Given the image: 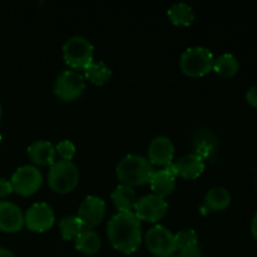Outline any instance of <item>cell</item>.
Segmentation results:
<instances>
[{
  "label": "cell",
  "mask_w": 257,
  "mask_h": 257,
  "mask_svg": "<svg viewBox=\"0 0 257 257\" xmlns=\"http://www.w3.org/2000/svg\"><path fill=\"white\" fill-rule=\"evenodd\" d=\"M110 243L118 251L132 253L142 242V226L133 211H119L110 217L107 226Z\"/></svg>",
  "instance_id": "1"
},
{
  "label": "cell",
  "mask_w": 257,
  "mask_h": 257,
  "mask_svg": "<svg viewBox=\"0 0 257 257\" xmlns=\"http://www.w3.org/2000/svg\"><path fill=\"white\" fill-rule=\"evenodd\" d=\"M115 172L123 185L132 187V186H141L150 182L155 168L148 158L131 153L119 161Z\"/></svg>",
  "instance_id": "2"
},
{
  "label": "cell",
  "mask_w": 257,
  "mask_h": 257,
  "mask_svg": "<svg viewBox=\"0 0 257 257\" xmlns=\"http://www.w3.org/2000/svg\"><path fill=\"white\" fill-rule=\"evenodd\" d=\"M93 54V44L83 35H73L63 44V57L72 69H85L94 60Z\"/></svg>",
  "instance_id": "3"
},
{
  "label": "cell",
  "mask_w": 257,
  "mask_h": 257,
  "mask_svg": "<svg viewBox=\"0 0 257 257\" xmlns=\"http://www.w3.org/2000/svg\"><path fill=\"white\" fill-rule=\"evenodd\" d=\"M79 182V171L73 161L58 160L50 166L48 173V183L53 191L67 193L74 190Z\"/></svg>",
  "instance_id": "4"
},
{
  "label": "cell",
  "mask_w": 257,
  "mask_h": 257,
  "mask_svg": "<svg viewBox=\"0 0 257 257\" xmlns=\"http://www.w3.org/2000/svg\"><path fill=\"white\" fill-rule=\"evenodd\" d=\"M212 52L206 47H191L187 48L181 54L180 67L185 74L190 77H201L210 72L213 68Z\"/></svg>",
  "instance_id": "5"
},
{
  "label": "cell",
  "mask_w": 257,
  "mask_h": 257,
  "mask_svg": "<svg viewBox=\"0 0 257 257\" xmlns=\"http://www.w3.org/2000/svg\"><path fill=\"white\" fill-rule=\"evenodd\" d=\"M84 88V77L75 69L62 70L54 82L55 95L64 102H72L79 98Z\"/></svg>",
  "instance_id": "6"
},
{
  "label": "cell",
  "mask_w": 257,
  "mask_h": 257,
  "mask_svg": "<svg viewBox=\"0 0 257 257\" xmlns=\"http://www.w3.org/2000/svg\"><path fill=\"white\" fill-rule=\"evenodd\" d=\"M146 245L151 252L158 257H170L177 251L175 235L163 225H156L147 231Z\"/></svg>",
  "instance_id": "7"
},
{
  "label": "cell",
  "mask_w": 257,
  "mask_h": 257,
  "mask_svg": "<svg viewBox=\"0 0 257 257\" xmlns=\"http://www.w3.org/2000/svg\"><path fill=\"white\" fill-rule=\"evenodd\" d=\"M10 182L13 191L22 196H30L42 186L43 175L35 166L24 165L15 170Z\"/></svg>",
  "instance_id": "8"
},
{
  "label": "cell",
  "mask_w": 257,
  "mask_h": 257,
  "mask_svg": "<svg viewBox=\"0 0 257 257\" xmlns=\"http://www.w3.org/2000/svg\"><path fill=\"white\" fill-rule=\"evenodd\" d=\"M167 201L165 197L151 193V195L142 196L138 198L136 202L133 212L138 218L143 221H150V222H156L161 220L167 212Z\"/></svg>",
  "instance_id": "9"
},
{
  "label": "cell",
  "mask_w": 257,
  "mask_h": 257,
  "mask_svg": "<svg viewBox=\"0 0 257 257\" xmlns=\"http://www.w3.org/2000/svg\"><path fill=\"white\" fill-rule=\"evenodd\" d=\"M54 220V211L45 202L34 203L28 208L24 215V223L30 231L34 232H43L50 228Z\"/></svg>",
  "instance_id": "10"
},
{
  "label": "cell",
  "mask_w": 257,
  "mask_h": 257,
  "mask_svg": "<svg viewBox=\"0 0 257 257\" xmlns=\"http://www.w3.org/2000/svg\"><path fill=\"white\" fill-rule=\"evenodd\" d=\"M105 215V202L98 196H87L78 208V218L83 226L92 228L102 222Z\"/></svg>",
  "instance_id": "11"
},
{
  "label": "cell",
  "mask_w": 257,
  "mask_h": 257,
  "mask_svg": "<svg viewBox=\"0 0 257 257\" xmlns=\"http://www.w3.org/2000/svg\"><path fill=\"white\" fill-rule=\"evenodd\" d=\"M175 156V146L166 136H157L148 146V157L152 165L170 166Z\"/></svg>",
  "instance_id": "12"
},
{
  "label": "cell",
  "mask_w": 257,
  "mask_h": 257,
  "mask_svg": "<svg viewBox=\"0 0 257 257\" xmlns=\"http://www.w3.org/2000/svg\"><path fill=\"white\" fill-rule=\"evenodd\" d=\"M24 225L22 208L10 201H0V231L18 232Z\"/></svg>",
  "instance_id": "13"
},
{
  "label": "cell",
  "mask_w": 257,
  "mask_h": 257,
  "mask_svg": "<svg viewBox=\"0 0 257 257\" xmlns=\"http://www.w3.org/2000/svg\"><path fill=\"white\" fill-rule=\"evenodd\" d=\"M170 167L172 168L176 176L180 175L183 178L191 180V178L198 177L203 172L205 161H203V157H201L197 153H187V155L181 156L173 163H171Z\"/></svg>",
  "instance_id": "14"
},
{
  "label": "cell",
  "mask_w": 257,
  "mask_h": 257,
  "mask_svg": "<svg viewBox=\"0 0 257 257\" xmlns=\"http://www.w3.org/2000/svg\"><path fill=\"white\" fill-rule=\"evenodd\" d=\"M28 156L35 165L40 166H52L57 161L55 160L57 157L55 147L45 140H38L30 143L28 147Z\"/></svg>",
  "instance_id": "15"
},
{
  "label": "cell",
  "mask_w": 257,
  "mask_h": 257,
  "mask_svg": "<svg viewBox=\"0 0 257 257\" xmlns=\"http://www.w3.org/2000/svg\"><path fill=\"white\" fill-rule=\"evenodd\" d=\"M151 188L153 190L155 195L165 197L170 195L176 187V173L173 172L172 168L167 166L162 170L155 171L150 180Z\"/></svg>",
  "instance_id": "16"
},
{
  "label": "cell",
  "mask_w": 257,
  "mask_h": 257,
  "mask_svg": "<svg viewBox=\"0 0 257 257\" xmlns=\"http://www.w3.org/2000/svg\"><path fill=\"white\" fill-rule=\"evenodd\" d=\"M74 245L78 251L87 255H93L100 248V237L94 230L84 227L74 238Z\"/></svg>",
  "instance_id": "17"
},
{
  "label": "cell",
  "mask_w": 257,
  "mask_h": 257,
  "mask_svg": "<svg viewBox=\"0 0 257 257\" xmlns=\"http://www.w3.org/2000/svg\"><path fill=\"white\" fill-rule=\"evenodd\" d=\"M231 195L227 188L216 186L205 195V206L210 211H222L230 205Z\"/></svg>",
  "instance_id": "18"
},
{
  "label": "cell",
  "mask_w": 257,
  "mask_h": 257,
  "mask_svg": "<svg viewBox=\"0 0 257 257\" xmlns=\"http://www.w3.org/2000/svg\"><path fill=\"white\" fill-rule=\"evenodd\" d=\"M112 201L118 212L119 211H132L137 202V197H136L135 190L131 186L122 183V185L117 186L112 192Z\"/></svg>",
  "instance_id": "19"
},
{
  "label": "cell",
  "mask_w": 257,
  "mask_h": 257,
  "mask_svg": "<svg viewBox=\"0 0 257 257\" xmlns=\"http://www.w3.org/2000/svg\"><path fill=\"white\" fill-rule=\"evenodd\" d=\"M168 18L175 25L180 27H186L190 25L195 19V13H193L192 7L187 3H175L171 5L170 9L167 10Z\"/></svg>",
  "instance_id": "20"
},
{
  "label": "cell",
  "mask_w": 257,
  "mask_h": 257,
  "mask_svg": "<svg viewBox=\"0 0 257 257\" xmlns=\"http://www.w3.org/2000/svg\"><path fill=\"white\" fill-rule=\"evenodd\" d=\"M238 67L240 65H238L237 58L232 53H223V54L215 58L212 69L221 77L230 78L237 73Z\"/></svg>",
  "instance_id": "21"
},
{
  "label": "cell",
  "mask_w": 257,
  "mask_h": 257,
  "mask_svg": "<svg viewBox=\"0 0 257 257\" xmlns=\"http://www.w3.org/2000/svg\"><path fill=\"white\" fill-rule=\"evenodd\" d=\"M85 77L94 84H105L112 77V70L103 60H93L84 69Z\"/></svg>",
  "instance_id": "22"
},
{
  "label": "cell",
  "mask_w": 257,
  "mask_h": 257,
  "mask_svg": "<svg viewBox=\"0 0 257 257\" xmlns=\"http://www.w3.org/2000/svg\"><path fill=\"white\" fill-rule=\"evenodd\" d=\"M84 228L82 221L78 218V216H65L59 222L60 235L64 240H74L75 236Z\"/></svg>",
  "instance_id": "23"
},
{
  "label": "cell",
  "mask_w": 257,
  "mask_h": 257,
  "mask_svg": "<svg viewBox=\"0 0 257 257\" xmlns=\"http://www.w3.org/2000/svg\"><path fill=\"white\" fill-rule=\"evenodd\" d=\"M175 243L177 250H183V248L190 247V246L198 245L197 233L192 228L178 231L177 233H175Z\"/></svg>",
  "instance_id": "24"
},
{
  "label": "cell",
  "mask_w": 257,
  "mask_h": 257,
  "mask_svg": "<svg viewBox=\"0 0 257 257\" xmlns=\"http://www.w3.org/2000/svg\"><path fill=\"white\" fill-rule=\"evenodd\" d=\"M55 152L59 156V160H67L72 161V158L74 157L75 155V146L72 141L64 140L60 141L59 143L55 147Z\"/></svg>",
  "instance_id": "25"
},
{
  "label": "cell",
  "mask_w": 257,
  "mask_h": 257,
  "mask_svg": "<svg viewBox=\"0 0 257 257\" xmlns=\"http://www.w3.org/2000/svg\"><path fill=\"white\" fill-rule=\"evenodd\" d=\"M178 257H202V255H201V250L198 247V245H195L183 248V250H180Z\"/></svg>",
  "instance_id": "26"
},
{
  "label": "cell",
  "mask_w": 257,
  "mask_h": 257,
  "mask_svg": "<svg viewBox=\"0 0 257 257\" xmlns=\"http://www.w3.org/2000/svg\"><path fill=\"white\" fill-rule=\"evenodd\" d=\"M12 192H13L12 182H10L9 180H7V178L0 177V198L10 195Z\"/></svg>",
  "instance_id": "27"
},
{
  "label": "cell",
  "mask_w": 257,
  "mask_h": 257,
  "mask_svg": "<svg viewBox=\"0 0 257 257\" xmlns=\"http://www.w3.org/2000/svg\"><path fill=\"white\" fill-rule=\"evenodd\" d=\"M246 100L248 102V104L257 108V85H253L246 92Z\"/></svg>",
  "instance_id": "28"
},
{
  "label": "cell",
  "mask_w": 257,
  "mask_h": 257,
  "mask_svg": "<svg viewBox=\"0 0 257 257\" xmlns=\"http://www.w3.org/2000/svg\"><path fill=\"white\" fill-rule=\"evenodd\" d=\"M251 233H252L253 237L257 240V213L253 216L252 221H251Z\"/></svg>",
  "instance_id": "29"
},
{
  "label": "cell",
  "mask_w": 257,
  "mask_h": 257,
  "mask_svg": "<svg viewBox=\"0 0 257 257\" xmlns=\"http://www.w3.org/2000/svg\"><path fill=\"white\" fill-rule=\"evenodd\" d=\"M0 257H15L14 253L12 252L10 250L4 247H0Z\"/></svg>",
  "instance_id": "30"
},
{
  "label": "cell",
  "mask_w": 257,
  "mask_h": 257,
  "mask_svg": "<svg viewBox=\"0 0 257 257\" xmlns=\"http://www.w3.org/2000/svg\"><path fill=\"white\" fill-rule=\"evenodd\" d=\"M2 113H3V109H2V105H0V119H2Z\"/></svg>",
  "instance_id": "31"
},
{
  "label": "cell",
  "mask_w": 257,
  "mask_h": 257,
  "mask_svg": "<svg viewBox=\"0 0 257 257\" xmlns=\"http://www.w3.org/2000/svg\"><path fill=\"white\" fill-rule=\"evenodd\" d=\"M255 183H256V187H257V177H256V180H255Z\"/></svg>",
  "instance_id": "32"
},
{
  "label": "cell",
  "mask_w": 257,
  "mask_h": 257,
  "mask_svg": "<svg viewBox=\"0 0 257 257\" xmlns=\"http://www.w3.org/2000/svg\"><path fill=\"white\" fill-rule=\"evenodd\" d=\"M0 143H2V135H0Z\"/></svg>",
  "instance_id": "33"
}]
</instances>
